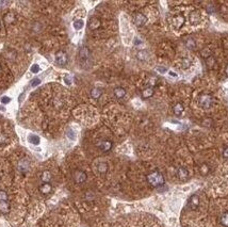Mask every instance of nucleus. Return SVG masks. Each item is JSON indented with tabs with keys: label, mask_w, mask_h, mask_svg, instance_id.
<instances>
[{
	"label": "nucleus",
	"mask_w": 228,
	"mask_h": 227,
	"mask_svg": "<svg viewBox=\"0 0 228 227\" xmlns=\"http://www.w3.org/2000/svg\"><path fill=\"white\" fill-rule=\"evenodd\" d=\"M183 111H184V107H183V105L180 104V102L176 104V106L174 107V113H175L177 116H180Z\"/></svg>",
	"instance_id": "21"
},
{
	"label": "nucleus",
	"mask_w": 228,
	"mask_h": 227,
	"mask_svg": "<svg viewBox=\"0 0 228 227\" xmlns=\"http://www.w3.org/2000/svg\"><path fill=\"white\" fill-rule=\"evenodd\" d=\"M83 26H84V21L82 19H77L74 21V28L76 29V30H80V29L83 28Z\"/></svg>",
	"instance_id": "27"
},
{
	"label": "nucleus",
	"mask_w": 228,
	"mask_h": 227,
	"mask_svg": "<svg viewBox=\"0 0 228 227\" xmlns=\"http://www.w3.org/2000/svg\"><path fill=\"white\" fill-rule=\"evenodd\" d=\"M8 201V194L7 192L1 190L0 191V202H7Z\"/></svg>",
	"instance_id": "32"
},
{
	"label": "nucleus",
	"mask_w": 228,
	"mask_h": 227,
	"mask_svg": "<svg viewBox=\"0 0 228 227\" xmlns=\"http://www.w3.org/2000/svg\"><path fill=\"white\" fill-rule=\"evenodd\" d=\"M209 171H210V169H209V166L207 164H203L202 167H200V173H202V175H207Z\"/></svg>",
	"instance_id": "30"
},
{
	"label": "nucleus",
	"mask_w": 228,
	"mask_h": 227,
	"mask_svg": "<svg viewBox=\"0 0 228 227\" xmlns=\"http://www.w3.org/2000/svg\"><path fill=\"white\" fill-rule=\"evenodd\" d=\"M114 96L116 97V98H123V97H125L126 95V91H125V89H123V88H116V89H114Z\"/></svg>",
	"instance_id": "17"
},
{
	"label": "nucleus",
	"mask_w": 228,
	"mask_h": 227,
	"mask_svg": "<svg viewBox=\"0 0 228 227\" xmlns=\"http://www.w3.org/2000/svg\"><path fill=\"white\" fill-rule=\"evenodd\" d=\"M8 142V137L3 133H0V144H5Z\"/></svg>",
	"instance_id": "34"
},
{
	"label": "nucleus",
	"mask_w": 228,
	"mask_h": 227,
	"mask_svg": "<svg viewBox=\"0 0 228 227\" xmlns=\"http://www.w3.org/2000/svg\"><path fill=\"white\" fill-rule=\"evenodd\" d=\"M223 157L225 159H228V147H225L223 150Z\"/></svg>",
	"instance_id": "40"
},
{
	"label": "nucleus",
	"mask_w": 228,
	"mask_h": 227,
	"mask_svg": "<svg viewBox=\"0 0 228 227\" xmlns=\"http://www.w3.org/2000/svg\"><path fill=\"white\" fill-rule=\"evenodd\" d=\"M198 206H199V197H198L196 194L192 195L188 201V207L190 208L191 210H196Z\"/></svg>",
	"instance_id": "7"
},
{
	"label": "nucleus",
	"mask_w": 228,
	"mask_h": 227,
	"mask_svg": "<svg viewBox=\"0 0 228 227\" xmlns=\"http://www.w3.org/2000/svg\"><path fill=\"white\" fill-rule=\"evenodd\" d=\"M108 169H109L108 164H107L106 162H100V163L98 164V166H97L98 172L101 173V174H104V173L108 172Z\"/></svg>",
	"instance_id": "26"
},
{
	"label": "nucleus",
	"mask_w": 228,
	"mask_h": 227,
	"mask_svg": "<svg viewBox=\"0 0 228 227\" xmlns=\"http://www.w3.org/2000/svg\"><path fill=\"white\" fill-rule=\"evenodd\" d=\"M101 94H103V91L98 88H94L93 90L91 91V97L94 99H98L99 97L101 96Z\"/></svg>",
	"instance_id": "23"
},
{
	"label": "nucleus",
	"mask_w": 228,
	"mask_h": 227,
	"mask_svg": "<svg viewBox=\"0 0 228 227\" xmlns=\"http://www.w3.org/2000/svg\"><path fill=\"white\" fill-rule=\"evenodd\" d=\"M133 23H135V25L136 27H142L147 23V18H146V16L144 14H142V13H136L135 15V17H133Z\"/></svg>",
	"instance_id": "6"
},
{
	"label": "nucleus",
	"mask_w": 228,
	"mask_h": 227,
	"mask_svg": "<svg viewBox=\"0 0 228 227\" xmlns=\"http://www.w3.org/2000/svg\"><path fill=\"white\" fill-rule=\"evenodd\" d=\"M177 176L180 180H187L188 177H189V171H188L187 167L184 166H180L178 170H177Z\"/></svg>",
	"instance_id": "9"
},
{
	"label": "nucleus",
	"mask_w": 228,
	"mask_h": 227,
	"mask_svg": "<svg viewBox=\"0 0 228 227\" xmlns=\"http://www.w3.org/2000/svg\"><path fill=\"white\" fill-rule=\"evenodd\" d=\"M40 83H41V79L40 78H34L33 80H31V82H30V84L31 86H37V85H40Z\"/></svg>",
	"instance_id": "33"
},
{
	"label": "nucleus",
	"mask_w": 228,
	"mask_h": 227,
	"mask_svg": "<svg viewBox=\"0 0 228 227\" xmlns=\"http://www.w3.org/2000/svg\"><path fill=\"white\" fill-rule=\"evenodd\" d=\"M182 65H183V68H188V67L191 65V62H190L189 59H183V63H182Z\"/></svg>",
	"instance_id": "36"
},
{
	"label": "nucleus",
	"mask_w": 228,
	"mask_h": 227,
	"mask_svg": "<svg viewBox=\"0 0 228 227\" xmlns=\"http://www.w3.org/2000/svg\"><path fill=\"white\" fill-rule=\"evenodd\" d=\"M213 9H214L213 7H209L208 9H207V11H208L209 13H213V12H214V10H213Z\"/></svg>",
	"instance_id": "42"
},
{
	"label": "nucleus",
	"mask_w": 228,
	"mask_h": 227,
	"mask_svg": "<svg viewBox=\"0 0 228 227\" xmlns=\"http://www.w3.org/2000/svg\"><path fill=\"white\" fill-rule=\"evenodd\" d=\"M73 178H74V181L76 183H83L87 180V173L81 171V170H76L73 173Z\"/></svg>",
	"instance_id": "4"
},
{
	"label": "nucleus",
	"mask_w": 228,
	"mask_h": 227,
	"mask_svg": "<svg viewBox=\"0 0 228 227\" xmlns=\"http://www.w3.org/2000/svg\"><path fill=\"white\" fill-rule=\"evenodd\" d=\"M98 147L100 148V150L103 151H109L112 148V142L111 141H103L98 144Z\"/></svg>",
	"instance_id": "12"
},
{
	"label": "nucleus",
	"mask_w": 228,
	"mask_h": 227,
	"mask_svg": "<svg viewBox=\"0 0 228 227\" xmlns=\"http://www.w3.org/2000/svg\"><path fill=\"white\" fill-rule=\"evenodd\" d=\"M0 28H1V24H0Z\"/></svg>",
	"instance_id": "45"
},
{
	"label": "nucleus",
	"mask_w": 228,
	"mask_h": 227,
	"mask_svg": "<svg viewBox=\"0 0 228 227\" xmlns=\"http://www.w3.org/2000/svg\"><path fill=\"white\" fill-rule=\"evenodd\" d=\"M146 179H147V181H148L149 185L154 188L162 187L165 182L164 177H163V175L161 174L159 171H154V172L149 173V174L146 176Z\"/></svg>",
	"instance_id": "1"
},
{
	"label": "nucleus",
	"mask_w": 228,
	"mask_h": 227,
	"mask_svg": "<svg viewBox=\"0 0 228 227\" xmlns=\"http://www.w3.org/2000/svg\"><path fill=\"white\" fill-rule=\"evenodd\" d=\"M41 179L44 183H48L51 180V173L49 171H44L41 175Z\"/></svg>",
	"instance_id": "18"
},
{
	"label": "nucleus",
	"mask_w": 228,
	"mask_h": 227,
	"mask_svg": "<svg viewBox=\"0 0 228 227\" xmlns=\"http://www.w3.org/2000/svg\"><path fill=\"white\" fill-rule=\"evenodd\" d=\"M100 20L98 19V18H92V19L90 20V23H88V26H90V29L91 30H96V29H98L99 27H100Z\"/></svg>",
	"instance_id": "15"
},
{
	"label": "nucleus",
	"mask_w": 228,
	"mask_h": 227,
	"mask_svg": "<svg viewBox=\"0 0 228 227\" xmlns=\"http://www.w3.org/2000/svg\"><path fill=\"white\" fill-rule=\"evenodd\" d=\"M28 141L33 145H39L41 140H40V137H37L36 134H30L28 138Z\"/></svg>",
	"instance_id": "25"
},
{
	"label": "nucleus",
	"mask_w": 228,
	"mask_h": 227,
	"mask_svg": "<svg viewBox=\"0 0 228 227\" xmlns=\"http://www.w3.org/2000/svg\"><path fill=\"white\" fill-rule=\"evenodd\" d=\"M56 62L59 66H65L68 62V57L64 51H59L56 55Z\"/></svg>",
	"instance_id": "5"
},
{
	"label": "nucleus",
	"mask_w": 228,
	"mask_h": 227,
	"mask_svg": "<svg viewBox=\"0 0 228 227\" xmlns=\"http://www.w3.org/2000/svg\"><path fill=\"white\" fill-rule=\"evenodd\" d=\"M206 64H207V66L210 67V68H211V67H213V65L215 64V60H214V58L212 56L209 57L208 59H206Z\"/></svg>",
	"instance_id": "29"
},
{
	"label": "nucleus",
	"mask_w": 228,
	"mask_h": 227,
	"mask_svg": "<svg viewBox=\"0 0 228 227\" xmlns=\"http://www.w3.org/2000/svg\"><path fill=\"white\" fill-rule=\"evenodd\" d=\"M40 66L37 65V64H33V65L31 66V72L33 73V74H37V73L40 72Z\"/></svg>",
	"instance_id": "35"
},
{
	"label": "nucleus",
	"mask_w": 228,
	"mask_h": 227,
	"mask_svg": "<svg viewBox=\"0 0 228 227\" xmlns=\"http://www.w3.org/2000/svg\"><path fill=\"white\" fill-rule=\"evenodd\" d=\"M141 43H142V41H140L139 39H135V45H140Z\"/></svg>",
	"instance_id": "43"
},
{
	"label": "nucleus",
	"mask_w": 228,
	"mask_h": 227,
	"mask_svg": "<svg viewBox=\"0 0 228 227\" xmlns=\"http://www.w3.org/2000/svg\"><path fill=\"white\" fill-rule=\"evenodd\" d=\"M79 59H80L81 64L84 66H87V63H90L91 62V51L87 46H83V47L80 48Z\"/></svg>",
	"instance_id": "2"
},
{
	"label": "nucleus",
	"mask_w": 228,
	"mask_h": 227,
	"mask_svg": "<svg viewBox=\"0 0 228 227\" xmlns=\"http://www.w3.org/2000/svg\"><path fill=\"white\" fill-rule=\"evenodd\" d=\"M184 44H186V47L190 50H194L196 48V43H195V41L192 37H189V39L184 41Z\"/></svg>",
	"instance_id": "16"
},
{
	"label": "nucleus",
	"mask_w": 228,
	"mask_h": 227,
	"mask_svg": "<svg viewBox=\"0 0 228 227\" xmlns=\"http://www.w3.org/2000/svg\"><path fill=\"white\" fill-rule=\"evenodd\" d=\"M10 211V205L8 202H0V212L7 214Z\"/></svg>",
	"instance_id": "20"
},
{
	"label": "nucleus",
	"mask_w": 228,
	"mask_h": 227,
	"mask_svg": "<svg viewBox=\"0 0 228 227\" xmlns=\"http://www.w3.org/2000/svg\"><path fill=\"white\" fill-rule=\"evenodd\" d=\"M152 95H154V89L152 88H146L145 90L142 92V98L144 99L151 98Z\"/></svg>",
	"instance_id": "19"
},
{
	"label": "nucleus",
	"mask_w": 228,
	"mask_h": 227,
	"mask_svg": "<svg viewBox=\"0 0 228 227\" xmlns=\"http://www.w3.org/2000/svg\"><path fill=\"white\" fill-rule=\"evenodd\" d=\"M225 73H226V76L228 77V64H227V66H226V69H225Z\"/></svg>",
	"instance_id": "44"
},
{
	"label": "nucleus",
	"mask_w": 228,
	"mask_h": 227,
	"mask_svg": "<svg viewBox=\"0 0 228 227\" xmlns=\"http://www.w3.org/2000/svg\"><path fill=\"white\" fill-rule=\"evenodd\" d=\"M184 21H186V18L183 15H177L173 18V25L176 29H180L184 25Z\"/></svg>",
	"instance_id": "8"
},
{
	"label": "nucleus",
	"mask_w": 228,
	"mask_h": 227,
	"mask_svg": "<svg viewBox=\"0 0 228 227\" xmlns=\"http://www.w3.org/2000/svg\"><path fill=\"white\" fill-rule=\"evenodd\" d=\"M10 101H11V98L8 96H3L1 98V102H3V104H9Z\"/></svg>",
	"instance_id": "39"
},
{
	"label": "nucleus",
	"mask_w": 228,
	"mask_h": 227,
	"mask_svg": "<svg viewBox=\"0 0 228 227\" xmlns=\"http://www.w3.org/2000/svg\"><path fill=\"white\" fill-rule=\"evenodd\" d=\"M148 57H149V55L146 50H140L138 53H136V58H138L140 61H146L147 59H148Z\"/></svg>",
	"instance_id": "22"
},
{
	"label": "nucleus",
	"mask_w": 228,
	"mask_h": 227,
	"mask_svg": "<svg viewBox=\"0 0 228 227\" xmlns=\"http://www.w3.org/2000/svg\"><path fill=\"white\" fill-rule=\"evenodd\" d=\"M39 190H40V192H41L42 194H49L50 192H51V190H52V186L50 185L49 182H48V183H43V185H41L39 187Z\"/></svg>",
	"instance_id": "10"
},
{
	"label": "nucleus",
	"mask_w": 228,
	"mask_h": 227,
	"mask_svg": "<svg viewBox=\"0 0 228 227\" xmlns=\"http://www.w3.org/2000/svg\"><path fill=\"white\" fill-rule=\"evenodd\" d=\"M220 224L223 227H228V212H225L220 218Z\"/></svg>",
	"instance_id": "24"
},
{
	"label": "nucleus",
	"mask_w": 228,
	"mask_h": 227,
	"mask_svg": "<svg viewBox=\"0 0 228 227\" xmlns=\"http://www.w3.org/2000/svg\"><path fill=\"white\" fill-rule=\"evenodd\" d=\"M15 19H16L15 14H14V13H12V12L7 13V14L4 15V17H3V20H4V23L7 24V25H11V24H13L15 21Z\"/></svg>",
	"instance_id": "13"
},
{
	"label": "nucleus",
	"mask_w": 228,
	"mask_h": 227,
	"mask_svg": "<svg viewBox=\"0 0 228 227\" xmlns=\"http://www.w3.org/2000/svg\"><path fill=\"white\" fill-rule=\"evenodd\" d=\"M157 71L161 73V74H165L166 72H167V68H165L164 66H158L157 67Z\"/></svg>",
	"instance_id": "37"
},
{
	"label": "nucleus",
	"mask_w": 228,
	"mask_h": 227,
	"mask_svg": "<svg viewBox=\"0 0 228 227\" xmlns=\"http://www.w3.org/2000/svg\"><path fill=\"white\" fill-rule=\"evenodd\" d=\"M168 75L170 76H172V77H178V75H177V73H175V72H172V71H170L168 72Z\"/></svg>",
	"instance_id": "41"
},
{
	"label": "nucleus",
	"mask_w": 228,
	"mask_h": 227,
	"mask_svg": "<svg viewBox=\"0 0 228 227\" xmlns=\"http://www.w3.org/2000/svg\"><path fill=\"white\" fill-rule=\"evenodd\" d=\"M0 68H1V66H0Z\"/></svg>",
	"instance_id": "46"
},
{
	"label": "nucleus",
	"mask_w": 228,
	"mask_h": 227,
	"mask_svg": "<svg viewBox=\"0 0 228 227\" xmlns=\"http://www.w3.org/2000/svg\"><path fill=\"white\" fill-rule=\"evenodd\" d=\"M213 98L210 94H204L199 97V106L204 109H209L212 106Z\"/></svg>",
	"instance_id": "3"
},
{
	"label": "nucleus",
	"mask_w": 228,
	"mask_h": 227,
	"mask_svg": "<svg viewBox=\"0 0 228 227\" xmlns=\"http://www.w3.org/2000/svg\"><path fill=\"white\" fill-rule=\"evenodd\" d=\"M64 82H65L67 85H71L72 84V78H71V76H65V77H64Z\"/></svg>",
	"instance_id": "38"
},
{
	"label": "nucleus",
	"mask_w": 228,
	"mask_h": 227,
	"mask_svg": "<svg viewBox=\"0 0 228 227\" xmlns=\"http://www.w3.org/2000/svg\"><path fill=\"white\" fill-rule=\"evenodd\" d=\"M66 136H67L68 139H71L72 141H75V140H76V133H75V131L72 128H68L67 130H66Z\"/></svg>",
	"instance_id": "28"
},
{
	"label": "nucleus",
	"mask_w": 228,
	"mask_h": 227,
	"mask_svg": "<svg viewBox=\"0 0 228 227\" xmlns=\"http://www.w3.org/2000/svg\"><path fill=\"white\" fill-rule=\"evenodd\" d=\"M202 57H204L205 59H208L209 57H211V50L208 49V48H205V49L202 51Z\"/></svg>",
	"instance_id": "31"
},
{
	"label": "nucleus",
	"mask_w": 228,
	"mask_h": 227,
	"mask_svg": "<svg viewBox=\"0 0 228 227\" xmlns=\"http://www.w3.org/2000/svg\"><path fill=\"white\" fill-rule=\"evenodd\" d=\"M18 169H19L20 172L25 173L29 170V161L27 160V159H23V160L19 161V163H18Z\"/></svg>",
	"instance_id": "14"
},
{
	"label": "nucleus",
	"mask_w": 228,
	"mask_h": 227,
	"mask_svg": "<svg viewBox=\"0 0 228 227\" xmlns=\"http://www.w3.org/2000/svg\"><path fill=\"white\" fill-rule=\"evenodd\" d=\"M190 21H191V24L193 25H197V24H199L200 21V14L196 11H194V12H192L191 14H190Z\"/></svg>",
	"instance_id": "11"
}]
</instances>
